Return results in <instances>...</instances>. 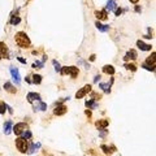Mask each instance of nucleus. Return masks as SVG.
Returning <instances> with one entry per match:
<instances>
[{"label": "nucleus", "mask_w": 156, "mask_h": 156, "mask_svg": "<svg viewBox=\"0 0 156 156\" xmlns=\"http://www.w3.org/2000/svg\"><path fill=\"white\" fill-rule=\"evenodd\" d=\"M16 43H17V46L21 47V48H29V47L31 46V42H30L29 37H27L26 33H24V31H20V33L16 34Z\"/></svg>", "instance_id": "1"}, {"label": "nucleus", "mask_w": 156, "mask_h": 156, "mask_svg": "<svg viewBox=\"0 0 156 156\" xmlns=\"http://www.w3.org/2000/svg\"><path fill=\"white\" fill-rule=\"evenodd\" d=\"M62 75L65 74H69L72 78H75L78 75V73H80V70H78L77 66H65V68H61V72H60Z\"/></svg>", "instance_id": "2"}, {"label": "nucleus", "mask_w": 156, "mask_h": 156, "mask_svg": "<svg viewBox=\"0 0 156 156\" xmlns=\"http://www.w3.org/2000/svg\"><path fill=\"white\" fill-rule=\"evenodd\" d=\"M16 147H17V150H18L21 153H25V152L27 151V143H26V139H24L22 137L17 138V139H16Z\"/></svg>", "instance_id": "3"}, {"label": "nucleus", "mask_w": 156, "mask_h": 156, "mask_svg": "<svg viewBox=\"0 0 156 156\" xmlns=\"http://www.w3.org/2000/svg\"><path fill=\"white\" fill-rule=\"evenodd\" d=\"M13 133L16 134V135H18V137H21V134L25 131V130H27V125L25 124V122H18V124H16L15 126H13Z\"/></svg>", "instance_id": "4"}, {"label": "nucleus", "mask_w": 156, "mask_h": 156, "mask_svg": "<svg viewBox=\"0 0 156 156\" xmlns=\"http://www.w3.org/2000/svg\"><path fill=\"white\" fill-rule=\"evenodd\" d=\"M11 74H12V78H13V81H15V83L17 85V86H20V83H21V75H20V72H18V69L17 68H15V66H11Z\"/></svg>", "instance_id": "5"}, {"label": "nucleus", "mask_w": 156, "mask_h": 156, "mask_svg": "<svg viewBox=\"0 0 156 156\" xmlns=\"http://www.w3.org/2000/svg\"><path fill=\"white\" fill-rule=\"evenodd\" d=\"M91 91V86L90 85H86V86H83L81 90H78L77 91V94H75V98L77 99H81V98H83L87 93H90Z\"/></svg>", "instance_id": "6"}, {"label": "nucleus", "mask_w": 156, "mask_h": 156, "mask_svg": "<svg viewBox=\"0 0 156 156\" xmlns=\"http://www.w3.org/2000/svg\"><path fill=\"white\" fill-rule=\"evenodd\" d=\"M66 111H68V108H66L65 105L59 104V105H56V108H55L53 113H55L56 116H62V115H65V113H66Z\"/></svg>", "instance_id": "7"}, {"label": "nucleus", "mask_w": 156, "mask_h": 156, "mask_svg": "<svg viewBox=\"0 0 156 156\" xmlns=\"http://www.w3.org/2000/svg\"><path fill=\"white\" fill-rule=\"evenodd\" d=\"M26 99H27V102L29 103H34L35 100L38 102V100H40V95L39 94H37V93H29L27 94V96H26Z\"/></svg>", "instance_id": "8"}, {"label": "nucleus", "mask_w": 156, "mask_h": 156, "mask_svg": "<svg viewBox=\"0 0 156 156\" xmlns=\"http://www.w3.org/2000/svg\"><path fill=\"white\" fill-rule=\"evenodd\" d=\"M96 127L99 129V130H105V127L109 125V121L108 120H105V118H103V120H99V121H96Z\"/></svg>", "instance_id": "9"}, {"label": "nucleus", "mask_w": 156, "mask_h": 156, "mask_svg": "<svg viewBox=\"0 0 156 156\" xmlns=\"http://www.w3.org/2000/svg\"><path fill=\"white\" fill-rule=\"evenodd\" d=\"M117 8V4H116V0H108L107 2V5H105V11L108 12H113L115 9Z\"/></svg>", "instance_id": "10"}, {"label": "nucleus", "mask_w": 156, "mask_h": 156, "mask_svg": "<svg viewBox=\"0 0 156 156\" xmlns=\"http://www.w3.org/2000/svg\"><path fill=\"white\" fill-rule=\"evenodd\" d=\"M137 46L139 47V49L140 51H151V44H146V43H143V40H138L137 42Z\"/></svg>", "instance_id": "11"}, {"label": "nucleus", "mask_w": 156, "mask_h": 156, "mask_svg": "<svg viewBox=\"0 0 156 156\" xmlns=\"http://www.w3.org/2000/svg\"><path fill=\"white\" fill-rule=\"evenodd\" d=\"M137 57H138L137 51H135V49H130V51L125 55V57H124V59H125V60H135Z\"/></svg>", "instance_id": "12"}, {"label": "nucleus", "mask_w": 156, "mask_h": 156, "mask_svg": "<svg viewBox=\"0 0 156 156\" xmlns=\"http://www.w3.org/2000/svg\"><path fill=\"white\" fill-rule=\"evenodd\" d=\"M47 109V104L43 103L42 100H38L37 104L34 105V111H46Z\"/></svg>", "instance_id": "13"}, {"label": "nucleus", "mask_w": 156, "mask_h": 156, "mask_svg": "<svg viewBox=\"0 0 156 156\" xmlns=\"http://www.w3.org/2000/svg\"><path fill=\"white\" fill-rule=\"evenodd\" d=\"M7 52H8V48H7L5 43L0 42V60H2L3 57H5V56H7Z\"/></svg>", "instance_id": "14"}, {"label": "nucleus", "mask_w": 156, "mask_h": 156, "mask_svg": "<svg viewBox=\"0 0 156 156\" xmlns=\"http://www.w3.org/2000/svg\"><path fill=\"white\" fill-rule=\"evenodd\" d=\"M107 15H108V12L104 9V11H96L95 12V16H96V18L100 21V20H107Z\"/></svg>", "instance_id": "15"}, {"label": "nucleus", "mask_w": 156, "mask_h": 156, "mask_svg": "<svg viewBox=\"0 0 156 156\" xmlns=\"http://www.w3.org/2000/svg\"><path fill=\"white\" fill-rule=\"evenodd\" d=\"M12 129H13V124H12V121H11V120H8V121L4 124V133L8 135V134H11Z\"/></svg>", "instance_id": "16"}, {"label": "nucleus", "mask_w": 156, "mask_h": 156, "mask_svg": "<svg viewBox=\"0 0 156 156\" xmlns=\"http://www.w3.org/2000/svg\"><path fill=\"white\" fill-rule=\"evenodd\" d=\"M40 147V143H29V150H27V153H34V151L37 150V148H39Z\"/></svg>", "instance_id": "17"}, {"label": "nucleus", "mask_w": 156, "mask_h": 156, "mask_svg": "<svg viewBox=\"0 0 156 156\" xmlns=\"http://www.w3.org/2000/svg\"><path fill=\"white\" fill-rule=\"evenodd\" d=\"M103 72H104L105 74L113 75V74H115V68H113L112 65H104V66H103Z\"/></svg>", "instance_id": "18"}, {"label": "nucleus", "mask_w": 156, "mask_h": 156, "mask_svg": "<svg viewBox=\"0 0 156 156\" xmlns=\"http://www.w3.org/2000/svg\"><path fill=\"white\" fill-rule=\"evenodd\" d=\"M4 89H5V91H8V93H11V94H15V93H16V89L13 87V85H12L11 82H5V83H4Z\"/></svg>", "instance_id": "19"}, {"label": "nucleus", "mask_w": 156, "mask_h": 156, "mask_svg": "<svg viewBox=\"0 0 156 156\" xmlns=\"http://www.w3.org/2000/svg\"><path fill=\"white\" fill-rule=\"evenodd\" d=\"M95 25H96V27H98L100 31H103V33H107V31L109 30V26H108V25H102L99 21H96V24H95Z\"/></svg>", "instance_id": "20"}, {"label": "nucleus", "mask_w": 156, "mask_h": 156, "mask_svg": "<svg viewBox=\"0 0 156 156\" xmlns=\"http://www.w3.org/2000/svg\"><path fill=\"white\" fill-rule=\"evenodd\" d=\"M146 64H148V65H151V66H155V52H152V53H151V56H148V57H147Z\"/></svg>", "instance_id": "21"}, {"label": "nucleus", "mask_w": 156, "mask_h": 156, "mask_svg": "<svg viewBox=\"0 0 156 156\" xmlns=\"http://www.w3.org/2000/svg\"><path fill=\"white\" fill-rule=\"evenodd\" d=\"M99 87H100V89H103V91H104V93H107V94H109V93H111V83H103V82H102V83L99 85Z\"/></svg>", "instance_id": "22"}, {"label": "nucleus", "mask_w": 156, "mask_h": 156, "mask_svg": "<svg viewBox=\"0 0 156 156\" xmlns=\"http://www.w3.org/2000/svg\"><path fill=\"white\" fill-rule=\"evenodd\" d=\"M85 105L87 107V108H91V109H95V108H98V103H95V100H87L86 103H85Z\"/></svg>", "instance_id": "23"}, {"label": "nucleus", "mask_w": 156, "mask_h": 156, "mask_svg": "<svg viewBox=\"0 0 156 156\" xmlns=\"http://www.w3.org/2000/svg\"><path fill=\"white\" fill-rule=\"evenodd\" d=\"M33 83H35V85H39L40 82H42V75H39V74H34L33 75V81H31Z\"/></svg>", "instance_id": "24"}, {"label": "nucleus", "mask_w": 156, "mask_h": 156, "mask_svg": "<svg viewBox=\"0 0 156 156\" xmlns=\"http://www.w3.org/2000/svg\"><path fill=\"white\" fill-rule=\"evenodd\" d=\"M21 137L24 138V139H31V137H33V134H31V131L27 129V130H25L22 134H21Z\"/></svg>", "instance_id": "25"}, {"label": "nucleus", "mask_w": 156, "mask_h": 156, "mask_svg": "<svg viewBox=\"0 0 156 156\" xmlns=\"http://www.w3.org/2000/svg\"><path fill=\"white\" fill-rule=\"evenodd\" d=\"M21 22V18L18 17V16H13L12 18H11V24L12 25H17V24H20Z\"/></svg>", "instance_id": "26"}, {"label": "nucleus", "mask_w": 156, "mask_h": 156, "mask_svg": "<svg viewBox=\"0 0 156 156\" xmlns=\"http://www.w3.org/2000/svg\"><path fill=\"white\" fill-rule=\"evenodd\" d=\"M43 66H44V62H43V61H37V62L33 64V68H35V69H42Z\"/></svg>", "instance_id": "27"}, {"label": "nucleus", "mask_w": 156, "mask_h": 156, "mask_svg": "<svg viewBox=\"0 0 156 156\" xmlns=\"http://www.w3.org/2000/svg\"><path fill=\"white\" fill-rule=\"evenodd\" d=\"M142 68H144L146 70H150V72H155V66H151V65H148V64H146V62L142 64Z\"/></svg>", "instance_id": "28"}, {"label": "nucleus", "mask_w": 156, "mask_h": 156, "mask_svg": "<svg viewBox=\"0 0 156 156\" xmlns=\"http://www.w3.org/2000/svg\"><path fill=\"white\" fill-rule=\"evenodd\" d=\"M125 68L129 69V70H131V72H135V70H137V66H135L134 64H125Z\"/></svg>", "instance_id": "29"}, {"label": "nucleus", "mask_w": 156, "mask_h": 156, "mask_svg": "<svg viewBox=\"0 0 156 156\" xmlns=\"http://www.w3.org/2000/svg\"><path fill=\"white\" fill-rule=\"evenodd\" d=\"M5 108H7V104L3 103V102H0V115L5 113Z\"/></svg>", "instance_id": "30"}, {"label": "nucleus", "mask_w": 156, "mask_h": 156, "mask_svg": "<svg viewBox=\"0 0 156 156\" xmlns=\"http://www.w3.org/2000/svg\"><path fill=\"white\" fill-rule=\"evenodd\" d=\"M52 64L55 65V70L60 73V72H61V66H60V64H59V62H57L56 60H53V61H52Z\"/></svg>", "instance_id": "31"}, {"label": "nucleus", "mask_w": 156, "mask_h": 156, "mask_svg": "<svg viewBox=\"0 0 156 156\" xmlns=\"http://www.w3.org/2000/svg\"><path fill=\"white\" fill-rule=\"evenodd\" d=\"M102 150H103V152H104V153H107V155H108V153H111L109 147H108V146H105V144H102Z\"/></svg>", "instance_id": "32"}, {"label": "nucleus", "mask_w": 156, "mask_h": 156, "mask_svg": "<svg viewBox=\"0 0 156 156\" xmlns=\"http://www.w3.org/2000/svg\"><path fill=\"white\" fill-rule=\"evenodd\" d=\"M121 12H122V11H121V8H120V9H118V8H116V9H115L116 16H120V15H121Z\"/></svg>", "instance_id": "33"}, {"label": "nucleus", "mask_w": 156, "mask_h": 156, "mask_svg": "<svg viewBox=\"0 0 156 156\" xmlns=\"http://www.w3.org/2000/svg\"><path fill=\"white\" fill-rule=\"evenodd\" d=\"M99 80H100V75H99V74H96V75H95V77H94V82H95V83H96V82H98V81H99Z\"/></svg>", "instance_id": "34"}, {"label": "nucleus", "mask_w": 156, "mask_h": 156, "mask_svg": "<svg viewBox=\"0 0 156 156\" xmlns=\"http://www.w3.org/2000/svg\"><path fill=\"white\" fill-rule=\"evenodd\" d=\"M17 59H18V61H20V62H22V64H26V60H25V59H22V57H17Z\"/></svg>", "instance_id": "35"}, {"label": "nucleus", "mask_w": 156, "mask_h": 156, "mask_svg": "<svg viewBox=\"0 0 156 156\" xmlns=\"http://www.w3.org/2000/svg\"><path fill=\"white\" fill-rule=\"evenodd\" d=\"M25 80H26V82H27V83H33V82H31V80H30V77H26Z\"/></svg>", "instance_id": "36"}, {"label": "nucleus", "mask_w": 156, "mask_h": 156, "mask_svg": "<svg viewBox=\"0 0 156 156\" xmlns=\"http://www.w3.org/2000/svg\"><path fill=\"white\" fill-rule=\"evenodd\" d=\"M135 12H138V13H139V12H140V8H139V7H138V5H137V7H135Z\"/></svg>", "instance_id": "37"}, {"label": "nucleus", "mask_w": 156, "mask_h": 156, "mask_svg": "<svg viewBox=\"0 0 156 156\" xmlns=\"http://www.w3.org/2000/svg\"><path fill=\"white\" fill-rule=\"evenodd\" d=\"M130 2H131V3H133V4H137V3H138V2H139V0H130Z\"/></svg>", "instance_id": "38"}, {"label": "nucleus", "mask_w": 156, "mask_h": 156, "mask_svg": "<svg viewBox=\"0 0 156 156\" xmlns=\"http://www.w3.org/2000/svg\"><path fill=\"white\" fill-rule=\"evenodd\" d=\"M90 60H91V61H94V60H95V55H91V57H90Z\"/></svg>", "instance_id": "39"}]
</instances>
